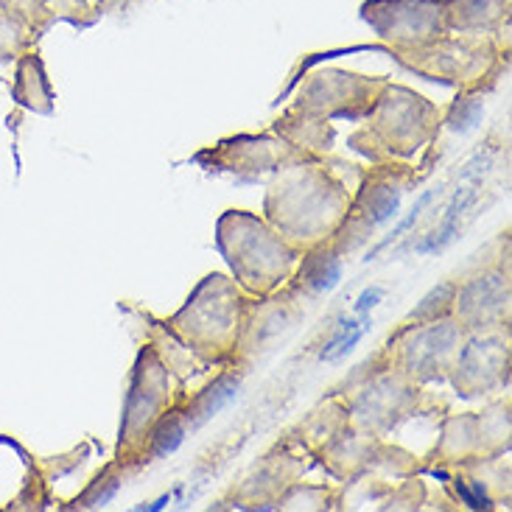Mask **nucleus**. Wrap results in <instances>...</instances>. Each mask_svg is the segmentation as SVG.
Instances as JSON below:
<instances>
[{"label":"nucleus","mask_w":512,"mask_h":512,"mask_svg":"<svg viewBox=\"0 0 512 512\" xmlns=\"http://www.w3.org/2000/svg\"><path fill=\"white\" fill-rule=\"evenodd\" d=\"M353 168L345 160H333L331 154H308L303 160L286 163L272 171L261 216L300 255L331 241L353 196L345 177Z\"/></svg>","instance_id":"obj_1"},{"label":"nucleus","mask_w":512,"mask_h":512,"mask_svg":"<svg viewBox=\"0 0 512 512\" xmlns=\"http://www.w3.org/2000/svg\"><path fill=\"white\" fill-rule=\"evenodd\" d=\"M443 110L406 84L389 79L373 110L347 135V149L370 163H412L437 140Z\"/></svg>","instance_id":"obj_2"},{"label":"nucleus","mask_w":512,"mask_h":512,"mask_svg":"<svg viewBox=\"0 0 512 512\" xmlns=\"http://www.w3.org/2000/svg\"><path fill=\"white\" fill-rule=\"evenodd\" d=\"M216 250L230 277L250 297H266L289 283L300 252L291 250L261 213L230 208L216 219Z\"/></svg>","instance_id":"obj_3"},{"label":"nucleus","mask_w":512,"mask_h":512,"mask_svg":"<svg viewBox=\"0 0 512 512\" xmlns=\"http://www.w3.org/2000/svg\"><path fill=\"white\" fill-rule=\"evenodd\" d=\"M395 62L420 79L445 84L465 93L485 96L507 70V37L499 34H454L448 31L440 40L415 51H398Z\"/></svg>","instance_id":"obj_4"},{"label":"nucleus","mask_w":512,"mask_h":512,"mask_svg":"<svg viewBox=\"0 0 512 512\" xmlns=\"http://www.w3.org/2000/svg\"><path fill=\"white\" fill-rule=\"evenodd\" d=\"M331 392L347 403L350 426L370 431L375 437H387L409 417L434 409L429 392L389 370L381 359V350L373 359L359 364L356 373L347 375Z\"/></svg>","instance_id":"obj_5"},{"label":"nucleus","mask_w":512,"mask_h":512,"mask_svg":"<svg viewBox=\"0 0 512 512\" xmlns=\"http://www.w3.org/2000/svg\"><path fill=\"white\" fill-rule=\"evenodd\" d=\"M247 297L250 294L233 277L210 272L196 283L180 311L166 319L168 328L213 367L233 364L238 322Z\"/></svg>","instance_id":"obj_6"},{"label":"nucleus","mask_w":512,"mask_h":512,"mask_svg":"<svg viewBox=\"0 0 512 512\" xmlns=\"http://www.w3.org/2000/svg\"><path fill=\"white\" fill-rule=\"evenodd\" d=\"M423 174L426 171H417L412 163H373V168H361L345 219L331 236L333 250L342 258L356 255L375 230L398 213L403 194L412 191Z\"/></svg>","instance_id":"obj_7"},{"label":"nucleus","mask_w":512,"mask_h":512,"mask_svg":"<svg viewBox=\"0 0 512 512\" xmlns=\"http://www.w3.org/2000/svg\"><path fill=\"white\" fill-rule=\"evenodd\" d=\"M180 401L182 387L177 384V378L168 373V367L154 353V347L143 342L138 359L132 364V375H129L115 459L126 465H138V454L149 429Z\"/></svg>","instance_id":"obj_8"},{"label":"nucleus","mask_w":512,"mask_h":512,"mask_svg":"<svg viewBox=\"0 0 512 512\" xmlns=\"http://www.w3.org/2000/svg\"><path fill=\"white\" fill-rule=\"evenodd\" d=\"M468 333L454 317L429 322H401L381 347V359L389 370L409 378L417 387L443 384L454 367L459 347Z\"/></svg>","instance_id":"obj_9"},{"label":"nucleus","mask_w":512,"mask_h":512,"mask_svg":"<svg viewBox=\"0 0 512 512\" xmlns=\"http://www.w3.org/2000/svg\"><path fill=\"white\" fill-rule=\"evenodd\" d=\"M389 76H367L345 68H314L300 84L294 107L317 112L328 121L359 124L373 110L375 98L384 90Z\"/></svg>","instance_id":"obj_10"},{"label":"nucleus","mask_w":512,"mask_h":512,"mask_svg":"<svg viewBox=\"0 0 512 512\" xmlns=\"http://www.w3.org/2000/svg\"><path fill=\"white\" fill-rule=\"evenodd\" d=\"M359 17L389 54L415 51L448 34L443 0H361Z\"/></svg>","instance_id":"obj_11"},{"label":"nucleus","mask_w":512,"mask_h":512,"mask_svg":"<svg viewBox=\"0 0 512 512\" xmlns=\"http://www.w3.org/2000/svg\"><path fill=\"white\" fill-rule=\"evenodd\" d=\"M303 314L305 300H300L289 286L266 297H247L238 322L233 364L247 373L255 361H261L303 319Z\"/></svg>","instance_id":"obj_12"},{"label":"nucleus","mask_w":512,"mask_h":512,"mask_svg":"<svg viewBox=\"0 0 512 512\" xmlns=\"http://www.w3.org/2000/svg\"><path fill=\"white\" fill-rule=\"evenodd\" d=\"M512 367V333L499 331L468 333L459 347L448 381L459 398H490L510 387Z\"/></svg>","instance_id":"obj_13"},{"label":"nucleus","mask_w":512,"mask_h":512,"mask_svg":"<svg viewBox=\"0 0 512 512\" xmlns=\"http://www.w3.org/2000/svg\"><path fill=\"white\" fill-rule=\"evenodd\" d=\"M303 157H308V152L294 149L269 129V132H238L230 138L216 140L213 146H205L194 154V163L205 171H224L252 180Z\"/></svg>","instance_id":"obj_14"},{"label":"nucleus","mask_w":512,"mask_h":512,"mask_svg":"<svg viewBox=\"0 0 512 512\" xmlns=\"http://www.w3.org/2000/svg\"><path fill=\"white\" fill-rule=\"evenodd\" d=\"M308 459L311 457L305 451L277 440L250 471L241 476V482L230 490V496L222 504H233L241 510H275L277 499L308 473L311 468Z\"/></svg>","instance_id":"obj_15"},{"label":"nucleus","mask_w":512,"mask_h":512,"mask_svg":"<svg viewBox=\"0 0 512 512\" xmlns=\"http://www.w3.org/2000/svg\"><path fill=\"white\" fill-rule=\"evenodd\" d=\"M499 263L473 277L457 280L451 317L465 333L499 331L512 325V280Z\"/></svg>","instance_id":"obj_16"},{"label":"nucleus","mask_w":512,"mask_h":512,"mask_svg":"<svg viewBox=\"0 0 512 512\" xmlns=\"http://www.w3.org/2000/svg\"><path fill=\"white\" fill-rule=\"evenodd\" d=\"M381 445H384V437H375L370 431L347 426L345 431H339L333 437L331 443H325L319 451H314L311 459L317 462L319 468H325V473L331 476L333 482L350 485L353 479H359L361 473L373 468Z\"/></svg>","instance_id":"obj_17"},{"label":"nucleus","mask_w":512,"mask_h":512,"mask_svg":"<svg viewBox=\"0 0 512 512\" xmlns=\"http://www.w3.org/2000/svg\"><path fill=\"white\" fill-rule=\"evenodd\" d=\"M138 314L146 325V345L154 347V353L166 364L168 373L177 378V384L182 387V398H185L191 392V384L208 378L216 367L202 359L196 350H191V345H185L180 336L168 328L166 319H154L146 311H138Z\"/></svg>","instance_id":"obj_18"},{"label":"nucleus","mask_w":512,"mask_h":512,"mask_svg":"<svg viewBox=\"0 0 512 512\" xmlns=\"http://www.w3.org/2000/svg\"><path fill=\"white\" fill-rule=\"evenodd\" d=\"M482 457L479 448V431H476V412H459V415H445L440 423V437L431 448L420 471H445L457 468L468 459Z\"/></svg>","instance_id":"obj_19"},{"label":"nucleus","mask_w":512,"mask_h":512,"mask_svg":"<svg viewBox=\"0 0 512 512\" xmlns=\"http://www.w3.org/2000/svg\"><path fill=\"white\" fill-rule=\"evenodd\" d=\"M342 269H345V258L333 250L331 241H325L300 255L286 286L308 303L336 289V283L342 280Z\"/></svg>","instance_id":"obj_20"},{"label":"nucleus","mask_w":512,"mask_h":512,"mask_svg":"<svg viewBox=\"0 0 512 512\" xmlns=\"http://www.w3.org/2000/svg\"><path fill=\"white\" fill-rule=\"evenodd\" d=\"M241 378H244V370H241V367H236V364H222V367H216V370L205 378L202 387L191 389V392L180 401L182 412H185V420H188V429H199V426H205L216 412H222L224 406L238 395Z\"/></svg>","instance_id":"obj_21"},{"label":"nucleus","mask_w":512,"mask_h":512,"mask_svg":"<svg viewBox=\"0 0 512 512\" xmlns=\"http://www.w3.org/2000/svg\"><path fill=\"white\" fill-rule=\"evenodd\" d=\"M347 426H350L347 403L342 401L339 395L328 392V398H322V401H319L294 429L286 431L280 440L294 445V448H300V451H305V454L311 457L314 451H319L325 443H331L333 437H336L339 431H345Z\"/></svg>","instance_id":"obj_22"},{"label":"nucleus","mask_w":512,"mask_h":512,"mask_svg":"<svg viewBox=\"0 0 512 512\" xmlns=\"http://www.w3.org/2000/svg\"><path fill=\"white\" fill-rule=\"evenodd\" d=\"M275 135L291 143L294 149L308 154H317V157H325L331 154L333 143H336V126L328 118H322L317 112L300 110L289 104L286 110L277 115L272 126H269Z\"/></svg>","instance_id":"obj_23"},{"label":"nucleus","mask_w":512,"mask_h":512,"mask_svg":"<svg viewBox=\"0 0 512 512\" xmlns=\"http://www.w3.org/2000/svg\"><path fill=\"white\" fill-rule=\"evenodd\" d=\"M12 101L20 110L34 112V115H54L56 90L48 79V70L37 48L14 59Z\"/></svg>","instance_id":"obj_24"},{"label":"nucleus","mask_w":512,"mask_h":512,"mask_svg":"<svg viewBox=\"0 0 512 512\" xmlns=\"http://www.w3.org/2000/svg\"><path fill=\"white\" fill-rule=\"evenodd\" d=\"M510 12L512 0H443L445 28L454 34H499Z\"/></svg>","instance_id":"obj_25"},{"label":"nucleus","mask_w":512,"mask_h":512,"mask_svg":"<svg viewBox=\"0 0 512 512\" xmlns=\"http://www.w3.org/2000/svg\"><path fill=\"white\" fill-rule=\"evenodd\" d=\"M476 431H479V448L482 457H499L510 454L512 445V403L510 398H496L476 412Z\"/></svg>","instance_id":"obj_26"},{"label":"nucleus","mask_w":512,"mask_h":512,"mask_svg":"<svg viewBox=\"0 0 512 512\" xmlns=\"http://www.w3.org/2000/svg\"><path fill=\"white\" fill-rule=\"evenodd\" d=\"M188 420H185V412H182V406H171L166 415L160 417L157 423H154L149 434H146V440H143V448H140L138 454V465L140 468H146V465H152L157 459L168 457V454H174L177 448L182 445V440L188 437Z\"/></svg>","instance_id":"obj_27"},{"label":"nucleus","mask_w":512,"mask_h":512,"mask_svg":"<svg viewBox=\"0 0 512 512\" xmlns=\"http://www.w3.org/2000/svg\"><path fill=\"white\" fill-rule=\"evenodd\" d=\"M138 471V465H126V462L112 459L110 465H104V468L90 479V485L84 487L76 499L70 501V507H73V510H96V507L110 504V501L115 499V493L124 485L126 476H132V473Z\"/></svg>","instance_id":"obj_28"},{"label":"nucleus","mask_w":512,"mask_h":512,"mask_svg":"<svg viewBox=\"0 0 512 512\" xmlns=\"http://www.w3.org/2000/svg\"><path fill=\"white\" fill-rule=\"evenodd\" d=\"M342 507V485H311V482H294V485L277 499L275 510L286 512H325Z\"/></svg>","instance_id":"obj_29"},{"label":"nucleus","mask_w":512,"mask_h":512,"mask_svg":"<svg viewBox=\"0 0 512 512\" xmlns=\"http://www.w3.org/2000/svg\"><path fill=\"white\" fill-rule=\"evenodd\" d=\"M507 454H499V457H476L468 459L457 465V471L468 473L473 482L485 487V493L490 499L501 504V501H510V459H504Z\"/></svg>","instance_id":"obj_30"},{"label":"nucleus","mask_w":512,"mask_h":512,"mask_svg":"<svg viewBox=\"0 0 512 512\" xmlns=\"http://www.w3.org/2000/svg\"><path fill=\"white\" fill-rule=\"evenodd\" d=\"M37 34L31 31L26 20L17 14L0 9V59H17L34 48Z\"/></svg>","instance_id":"obj_31"},{"label":"nucleus","mask_w":512,"mask_h":512,"mask_svg":"<svg viewBox=\"0 0 512 512\" xmlns=\"http://www.w3.org/2000/svg\"><path fill=\"white\" fill-rule=\"evenodd\" d=\"M426 499H429L426 482L417 473H412V476H403L389 487L387 493L381 496L378 510H420L426 504Z\"/></svg>","instance_id":"obj_32"},{"label":"nucleus","mask_w":512,"mask_h":512,"mask_svg":"<svg viewBox=\"0 0 512 512\" xmlns=\"http://www.w3.org/2000/svg\"><path fill=\"white\" fill-rule=\"evenodd\" d=\"M454 291H457V280H445L417 303V308H412L401 322H429V319L451 317V305H454Z\"/></svg>","instance_id":"obj_33"},{"label":"nucleus","mask_w":512,"mask_h":512,"mask_svg":"<svg viewBox=\"0 0 512 512\" xmlns=\"http://www.w3.org/2000/svg\"><path fill=\"white\" fill-rule=\"evenodd\" d=\"M479 115H482V96L459 90V96L451 101V107L443 110V126L454 129V132H465L479 121Z\"/></svg>","instance_id":"obj_34"},{"label":"nucleus","mask_w":512,"mask_h":512,"mask_svg":"<svg viewBox=\"0 0 512 512\" xmlns=\"http://www.w3.org/2000/svg\"><path fill=\"white\" fill-rule=\"evenodd\" d=\"M0 9H6V12L17 14L20 20H26L37 37L54 23V14H51L48 0H0Z\"/></svg>","instance_id":"obj_35"},{"label":"nucleus","mask_w":512,"mask_h":512,"mask_svg":"<svg viewBox=\"0 0 512 512\" xmlns=\"http://www.w3.org/2000/svg\"><path fill=\"white\" fill-rule=\"evenodd\" d=\"M451 476H448V487L454 490V496H457L459 504H465V507H471V510H493L496 507V501L490 499L485 493V487L479 485V482H473L468 473L457 471V468H451Z\"/></svg>","instance_id":"obj_36"},{"label":"nucleus","mask_w":512,"mask_h":512,"mask_svg":"<svg viewBox=\"0 0 512 512\" xmlns=\"http://www.w3.org/2000/svg\"><path fill=\"white\" fill-rule=\"evenodd\" d=\"M381 297H384V289H378V286H375V289H367L359 297V303H356V311H359V314H364L367 308H375Z\"/></svg>","instance_id":"obj_37"}]
</instances>
